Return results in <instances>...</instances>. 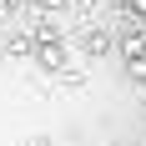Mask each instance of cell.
<instances>
[{
	"instance_id": "cell-1",
	"label": "cell",
	"mask_w": 146,
	"mask_h": 146,
	"mask_svg": "<svg viewBox=\"0 0 146 146\" xmlns=\"http://www.w3.org/2000/svg\"><path fill=\"white\" fill-rule=\"evenodd\" d=\"M126 71H131L136 81H146V56H126Z\"/></svg>"
},
{
	"instance_id": "cell-2",
	"label": "cell",
	"mask_w": 146,
	"mask_h": 146,
	"mask_svg": "<svg viewBox=\"0 0 146 146\" xmlns=\"http://www.w3.org/2000/svg\"><path fill=\"white\" fill-rule=\"evenodd\" d=\"M126 10H131V15H141V20H146V0H126Z\"/></svg>"
}]
</instances>
